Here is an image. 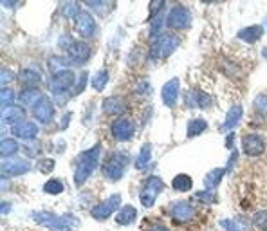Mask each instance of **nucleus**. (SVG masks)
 Listing matches in <instances>:
<instances>
[{
    "label": "nucleus",
    "mask_w": 267,
    "mask_h": 231,
    "mask_svg": "<svg viewBox=\"0 0 267 231\" xmlns=\"http://www.w3.org/2000/svg\"><path fill=\"white\" fill-rule=\"evenodd\" d=\"M177 44H179L177 38H173L171 35H163L156 44L152 45V56L156 60L157 58H168L177 49Z\"/></svg>",
    "instance_id": "1"
},
{
    "label": "nucleus",
    "mask_w": 267,
    "mask_h": 231,
    "mask_svg": "<svg viewBox=\"0 0 267 231\" xmlns=\"http://www.w3.org/2000/svg\"><path fill=\"white\" fill-rule=\"evenodd\" d=\"M98 164V148L91 150L85 157H81L78 163V174H76V183H83L85 177L91 176V171Z\"/></svg>",
    "instance_id": "2"
},
{
    "label": "nucleus",
    "mask_w": 267,
    "mask_h": 231,
    "mask_svg": "<svg viewBox=\"0 0 267 231\" xmlns=\"http://www.w3.org/2000/svg\"><path fill=\"white\" fill-rule=\"evenodd\" d=\"M161 190H163V183H161L157 177H150V179L146 181V184H144L143 191H141V203H143V206L150 208L152 204H154V200H156V195Z\"/></svg>",
    "instance_id": "3"
},
{
    "label": "nucleus",
    "mask_w": 267,
    "mask_h": 231,
    "mask_svg": "<svg viewBox=\"0 0 267 231\" xmlns=\"http://www.w3.org/2000/svg\"><path fill=\"white\" fill-rule=\"evenodd\" d=\"M242 148H244V154H247V156H251V157H256L265 150V143H263L262 137L256 136V134H249V136H244Z\"/></svg>",
    "instance_id": "4"
},
{
    "label": "nucleus",
    "mask_w": 267,
    "mask_h": 231,
    "mask_svg": "<svg viewBox=\"0 0 267 231\" xmlns=\"http://www.w3.org/2000/svg\"><path fill=\"white\" fill-rule=\"evenodd\" d=\"M190 24V13L186 11L184 8H175L171 9L170 16H168V25L175 29H184L186 25Z\"/></svg>",
    "instance_id": "5"
},
{
    "label": "nucleus",
    "mask_w": 267,
    "mask_h": 231,
    "mask_svg": "<svg viewBox=\"0 0 267 231\" xmlns=\"http://www.w3.org/2000/svg\"><path fill=\"white\" fill-rule=\"evenodd\" d=\"M94 29H96V24L92 20V16L88 13H80L76 16V33L81 36H91L94 35Z\"/></svg>",
    "instance_id": "6"
},
{
    "label": "nucleus",
    "mask_w": 267,
    "mask_h": 231,
    "mask_svg": "<svg viewBox=\"0 0 267 231\" xmlns=\"http://www.w3.org/2000/svg\"><path fill=\"white\" fill-rule=\"evenodd\" d=\"M35 115L44 123H49L54 115V108H52V103L49 101V98H40L38 103L35 105Z\"/></svg>",
    "instance_id": "7"
},
{
    "label": "nucleus",
    "mask_w": 267,
    "mask_h": 231,
    "mask_svg": "<svg viewBox=\"0 0 267 231\" xmlns=\"http://www.w3.org/2000/svg\"><path fill=\"white\" fill-rule=\"evenodd\" d=\"M171 217L175 220H179V222H188V220H192L195 217V210H193L192 204L179 203L171 208Z\"/></svg>",
    "instance_id": "8"
},
{
    "label": "nucleus",
    "mask_w": 267,
    "mask_h": 231,
    "mask_svg": "<svg viewBox=\"0 0 267 231\" xmlns=\"http://www.w3.org/2000/svg\"><path fill=\"white\" fill-rule=\"evenodd\" d=\"M125 164H127V161L123 159V156L112 157V159L108 161L107 164H105V174H107L110 179H120Z\"/></svg>",
    "instance_id": "9"
},
{
    "label": "nucleus",
    "mask_w": 267,
    "mask_h": 231,
    "mask_svg": "<svg viewBox=\"0 0 267 231\" xmlns=\"http://www.w3.org/2000/svg\"><path fill=\"white\" fill-rule=\"evenodd\" d=\"M112 134L120 141H127L132 137V125L128 120H117L112 127Z\"/></svg>",
    "instance_id": "10"
},
{
    "label": "nucleus",
    "mask_w": 267,
    "mask_h": 231,
    "mask_svg": "<svg viewBox=\"0 0 267 231\" xmlns=\"http://www.w3.org/2000/svg\"><path fill=\"white\" fill-rule=\"evenodd\" d=\"M117 203H120V197H112L110 200H107V203L100 204V206H96L94 210H92V215L96 217V219H107L108 215H110L112 211H114V208L117 206Z\"/></svg>",
    "instance_id": "11"
},
{
    "label": "nucleus",
    "mask_w": 267,
    "mask_h": 231,
    "mask_svg": "<svg viewBox=\"0 0 267 231\" xmlns=\"http://www.w3.org/2000/svg\"><path fill=\"white\" fill-rule=\"evenodd\" d=\"M177 94H179V81L177 80H171L164 85L163 89V100L166 105H173L177 100Z\"/></svg>",
    "instance_id": "12"
},
{
    "label": "nucleus",
    "mask_w": 267,
    "mask_h": 231,
    "mask_svg": "<svg viewBox=\"0 0 267 231\" xmlns=\"http://www.w3.org/2000/svg\"><path fill=\"white\" fill-rule=\"evenodd\" d=\"M72 83H74V74L69 72V71H64L62 74L56 76L54 91L56 92H64V91H67L69 87H72Z\"/></svg>",
    "instance_id": "13"
},
{
    "label": "nucleus",
    "mask_w": 267,
    "mask_h": 231,
    "mask_svg": "<svg viewBox=\"0 0 267 231\" xmlns=\"http://www.w3.org/2000/svg\"><path fill=\"white\" fill-rule=\"evenodd\" d=\"M69 54H71L76 62H83L85 58L88 56L87 44H81V42H78V44H72L71 47H69Z\"/></svg>",
    "instance_id": "14"
},
{
    "label": "nucleus",
    "mask_w": 267,
    "mask_h": 231,
    "mask_svg": "<svg viewBox=\"0 0 267 231\" xmlns=\"http://www.w3.org/2000/svg\"><path fill=\"white\" fill-rule=\"evenodd\" d=\"M123 110H125V105L121 100L110 98V100L105 101V112H107V114H121Z\"/></svg>",
    "instance_id": "15"
},
{
    "label": "nucleus",
    "mask_w": 267,
    "mask_h": 231,
    "mask_svg": "<svg viewBox=\"0 0 267 231\" xmlns=\"http://www.w3.org/2000/svg\"><path fill=\"white\" fill-rule=\"evenodd\" d=\"M171 186L175 188L177 191H186L192 188V179H190L188 176H183V174H181V176H177L175 179L171 181Z\"/></svg>",
    "instance_id": "16"
},
{
    "label": "nucleus",
    "mask_w": 267,
    "mask_h": 231,
    "mask_svg": "<svg viewBox=\"0 0 267 231\" xmlns=\"http://www.w3.org/2000/svg\"><path fill=\"white\" fill-rule=\"evenodd\" d=\"M15 134L18 137H35L36 136V127L33 123H24L20 127L15 128Z\"/></svg>",
    "instance_id": "17"
},
{
    "label": "nucleus",
    "mask_w": 267,
    "mask_h": 231,
    "mask_svg": "<svg viewBox=\"0 0 267 231\" xmlns=\"http://www.w3.org/2000/svg\"><path fill=\"white\" fill-rule=\"evenodd\" d=\"M134 219H136V210L132 206H125L123 211L117 215V222L120 224H130L134 222Z\"/></svg>",
    "instance_id": "18"
},
{
    "label": "nucleus",
    "mask_w": 267,
    "mask_h": 231,
    "mask_svg": "<svg viewBox=\"0 0 267 231\" xmlns=\"http://www.w3.org/2000/svg\"><path fill=\"white\" fill-rule=\"evenodd\" d=\"M22 118H24V110L18 107H11L4 112V121H11V123H15V121H20Z\"/></svg>",
    "instance_id": "19"
},
{
    "label": "nucleus",
    "mask_w": 267,
    "mask_h": 231,
    "mask_svg": "<svg viewBox=\"0 0 267 231\" xmlns=\"http://www.w3.org/2000/svg\"><path fill=\"white\" fill-rule=\"evenodd\" d=\"M16 150H18V147H16V143L13 139H4V141H2V147H0V154H2V157L13 156Z\"/></svg>",
    "instance_id": "20"
},
{
    "label": "nucleus",
    "mask_w": 267,
    "mask_h": 231,
    "mask_svg": "<svg viewBox=\"0 0 267 231\" xmlns=\"http://www.w3.org/2000/svg\"><path fill=\"white\" fill-rule=\"evenodd\" d=\"M239 36L240 38H244V40H247V42H255L256 38L262 36V29L260 27H249V29H246V31L240 33Z\"/></svg>",
    "instance_id": "21"
},
{
    "label": "nucleus",
    "mask_w": 267,
    "mask_h": 231,
    "mask_svg": "<svg viewBox=\"0 0 267 231\" xmlns=\"http://www.w3.org/2000/svg\"><path fill=\"white\" fill-rule=\"evenodd\" d=\"M206 128V123H204L202 120H193L190 121V125H188V136H197V134H200V132Z\"/></svg>",
    "instance_id": "22"
},
{
    "label": "nucleus",
    "mask_w": 267,
    "mask_h": 231,
    "mask_svg": "<svg viewBox=\"0 0 267 231\" xmlns=\"http://www.w3.org/2000/svg\"><path fill=\"white\" fill-rule=\"evenodd\" d=\"M255 226L260 231H267V211H258L255 215Z\"/></svg>",
    "instance_id": "23"
},
{
    "label": "nucleus",
    "mask_w": 267,
    "mask_h": 231,
    "mask_svg": "<svg viewBox=\"0 0 267 231\" xmlns=\"http://www.w3.org/2000/svg\"><path fill=\"white\" fill-rule=\"evenodd\" d=\"M20 80L24 81V83H29V87H31L33 83H38L40 76L36 74V72H33V71H24L20 74Z\"/></svg>",
    "instance_id": "24"
},
{
    "label": "nucleus",
    "mask_w": 267,
    "mask_h": 231,
    "mask_svg": "<svg viewBox=\"0 0 267 231\" xmlns=\"http://www.w3.org/2000/svg\"><path fill=\"white\" fill-rule=\"evenodd\" d=\"M47 193H62V190H64V186H62L60 181H49L47 184H45L44 188Z\"/></svg>",
    "instance_id": "25"
},
{
    "label": "nucleus",
    "mask_w": 267,
    "mask_h": 231,
    "mask_svg": "<svg viewBox=\"0 0 267 231\" xmlns=\"http://www.w3.org/2000/svg\"><path fill=\"white\" fill-rule=\"evenodd\" d=\"M255 107H256V110H260L263 115H267V96H265V94H263V96H258V98H256Z\"/></svg>",
    "instance_id": "26"
},
{
    "label": "nucleus",
    "mask_w": 267,
    "mask_h": 231,
    "mask_svg": "<svg viewBox=\"0 0 267 231\" xmlns=\"http://www.w3.org/2000/svg\"><path fill=\"white\" fill-rule=\"evenodd\" d=\"M240 114H242V108H240V107H233V110L229 112V118H227V123L226 125H235L236 121L240 120Z\"/></svg>",
    "instance_id": "27"
},
{
    "label": "nucleus",
    "mask_w": 267,
    "mask_h": 231,
    "mask_svg": "<svg viewBox=\"0 0 267 231\" xmlns=\"http://www.w3.org/2000/svg\"><path fill=\"white\" fill-rule=\"evenodd\" d=\"M107 80H108L107 72L101 71L100 74H98L96 78H94V81H92V83H94V87H96V89H103V85L107 83Z\"/></svg>",
    "instance_id": "28"
},
{
    "label": "nucleus",
    "mask_w": 267,
    "mask_h": 231,
    "mask_svg": "<svg viewBox=\"0 0 267 231\" xmlns=\"http://www.w3.org/2000/svg\"><path fill=\"white\" fill-rule=\"evenodd\" d=\"M52 164H54V163H52L51 159H45V161H42V163L38 164V168H40L42 171H49L52 168Z\"/></svg>",
    "instance_id": "29"
},
{
    "label": "nucleus",
    "mask_w": 267,
    "mask_h": 231,
    "mask_svg": "<svg viewBox=\"0 0 267 231\" xmlns=\"http://www.w3.org/2000/svg\"><path fill=\"white\" fill-rule=\"evenodd\" d=\"M148 231H168L166 227H163V226H156V227H152V229H148Z\"/></svg>",
    "instance_id": "30"
}]
</instances>
